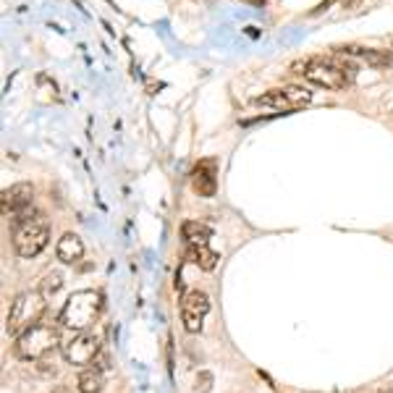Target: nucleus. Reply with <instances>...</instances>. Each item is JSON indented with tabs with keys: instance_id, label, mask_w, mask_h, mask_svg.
Masks as SVG:
<instances>
[{
	"instance_id": "obj_21",
	"label": "nucleus",
	"mask_w": 393,
	"mask_h": 393,
	"mask_svg": "<svg viewBox=\"0 0 393 393\" xmlns=\"http://www.w3.org/2000/svg\"><path fill=\"white\" fill-rule=\"evenodd\" d=\"M383 393H393V391H383Z\"/></svg>"
},
{
	"instance_id": "obj_5",
	"label": "nucleus",
	"mask_w": 393,
	"mask_h": 393,
	"mask_svg": "<svg viewBox=\"0 0 393 393\" xmlns=\"http://www.w3.org/2000/svg\"><path fill=\"white\" fill-rule=\"evenodd\" d=\"M55 346H58V325L55 323H37L16 339L13 352L24 362H37L48 352H52Z\"/></svg>"
},
{
	"instance_id": "obj_8",
	"label": "nucleus",
	"mask_w": 393,
	"mask_h": 393,
	"mask_svg": "<svg viewBox=\"0 0 393 393\" xmlns=\"http://www.w3.org/2000/svg\"><path fill=\"white\" fill-rule=\"evenodd\" d=\"M210 312V296L199 288H192L181 296V320L186 333H199L202 330V320Z\"/></svg>"
},
{
	"instance_id": "obj_6",
	"label": "nucleus",
	"mask_w": 393,
	"mask_h": 393,
	"mask_svg": "<svg viewBox=\"0 0 393 393\" xmlns=\"http://www.w3.org/2000/svg\"><path fill=\"white\" fill-rule=\"evenodd\" d=\"M252 103L288 113V110H299V108L312 103V92L304 90V87L288 84V87H278V90H270V92H265V94H257Z\"/></svg>"
},
{
	"instance_id": "obj_1",
	"label": "nucleus",
	"mask_w": 393,
	"mask_h": 393,
	"mask_svg": "<svg viewBox=\"0 0 393 393\" xmlns=\"http://www.w3.org/2000/svg\"><path fill=\"white\" fill-rule=\"evenodd\" d=\"M103 312V294L94 288L74 291L61 310V325L68 330H90Z\"/></svg>"
},
{
	"instance_id": "obj_16",
	"label": "nucleus",
	"mask_w": 393,
	"mask_h": 393,
	"mask_svg": "<svg viewBox=\"0 0 393 393\" xmlns=\"http://www.w3.org/2000/svg\"><path fill=\"white\" fill-rule=\"evenodd\" d=\"M61 286H63V275H61V273H48V275H45V281H42V286H39V291H42L45 296H50V294H58V291H61Z\"/></svg>"
},
{
	"instance_id": "obj_7",
	"label": "nucleus",
	"mask_w": 393,
	"mask_h": 393,
	"mask_svg": "<svg viewBox=\"0 0 393 393\" xmlns=\"http://www.w3.org/2000/svg\"><path fill=\"white\" fill-rule=\"evenodd\" d=\"M61 352H63L68 365L77 367L92 365L100 356V339L94 333H90V330H79L74 339L66 341L63 346H61Z\"/></svg>"
},
{
	"instance_id": "obj_14",
	"label": "nucleus",
	"mask_w": 393,
	"mask_h": 393,
	"mask_svg": "<svg viewBox=\"0 0 393 393\" xmlns=\"http://www.w3.org/2000/svg\"><path fill=\"white\" fill-rule=\"evenodd\" d=\"M181 236L186 239V244H208L212 239V228L208 223H199V221H186L181 225Z\"/></svg>"
},
{
	"instance_id": "obj_10",
	"label": "nucleus",
	"mask_w": 393,
	"mask_h": 393,
	"mask_svg": "<svg viewBox=\"0 0 393 393\" xmlns=\"http://www.w3.org/2000/svg\"><path fill=\"white\" fill-rule=\"evenodd\" d=\"M32 199H34V186L26 181H19L8 189H3V194H0L3 215H16L21 210L32 208Z\"/></svg>"
},
{
	"instance_id": "obj_13",
	"label": "nucleus",
	"mask_w": 393,
	"mask_h": 393,
	"mask_svg": "<svg viewBox=\"0 0 393 393\" xmlns=\"http://www.w3.org/2000/svg\"><path fill=\"white\" fill-rule=\"evenodd\" d=\"M186 260L194 262L199 270H215V265H218V252H212V249L208 247V244H189V249H186Z\"/></svg>"
},
{
	"instance_id": "obj_2",
	"label": "nucleus",
	"mask_w": 393,
	"mask_h": 393,
	"mask_svg": "<svg viewBox=\"0 0 393 393\" xmlns=\"http://www.w3.org/2000/svg\"><path fill=\"white\" fill-rule=\"evenodd\" d=\"M45 299H48V296H45L39 288L19 294V296L11 301L8 320H6V330L19 339L21 333L29 330V328H34L37 323H42V314L48 310V301Z\"/></svg>"
},
{
	"instance_id": "obj_11",
	"label": "nucleus",
	"mask_w": 393,
	"mask_h": 393,
	"mask_svg": "<svg viewBox=\"0 0 393 393\" xmlns=\"http://www.w3.org/2000/svg\"><path fill=\"white\" fill-rule=\"evenodd\" d=\"M339 50L346 52V55H356L365 63L375 66V68H385V66L393 63V50H375V48H359V45H346V48H339Z\"/></svg>"
},
{
	"instance_id": "obj_4",
	"label": "nucleus",
	"mask_w": 393,
	"mask_h": 393,
	"mask_svg": "<svg viewBox=\"0 0 393 393\" xmlns=\"http://www.w3.org/2000/svg\"><path fill=\"white\" fill-rule=\"evenodd\" d=\"M50 244V223L42 212H34L29 221L13 225V249L19 257H37Z\"/></svg>"
},
{
	"instance_id": "obj_15",
	"label": "nucleus",
	"mask_w": 393,
	"mask_h": 393,
	"mask_svg": "<svg viewBox=\"0 0 393 393\" xmlns=\"http://www.w3.org/2000/svg\"><path fill=\"white\" fill-rule=\"evenodd\" d=\"M103 385H105L103 372H100V370H94V367L81 370V375H79V380H77L79 393H100L103 391Z\"/></svg>"
},
{
	"instance_id": "obj_17",
	"label": "nucleus",
	"mask_w": 393,
	"mask_h": 393,
	"mask_svg": "<svg viewBox=\"0 0 393 393\" xmlns=\"http://www.w3.org/2000/svg\"><path fill=\"white\" fill-rule=\"evenodd\" d=\"M196 391L199 393L212 391V372H199V375H196Z\"/></svg>"
},
{
	"instance_id": "obj_3",
	"label": "nucleus",
	"mask_w": 393,
	"mask_h": 393,
	"mask_svg": "<svg viewBox=\"0 0 393 393\" xmlns=\"http://www.w3.org/2000/svg\"><path fill=\"white\" fill-rule=\"evenodd\" d=\"M296 74L307 79L314 87H325V90H343L349 87V77L346 71H354L352 66L341 63L336 58H310V61H299L291 66Z\"/></svg>"
},
{
	"instance_id": "obj_20",
	"label": "nucleus",
	"mask_w": 393,
	"mask_h": 393,
	"mask_svg": "<svg viewBox=\"0 0 393 393\" xmlns=\"http://www.w3.org/2000/svg\"><path fill=\"white\" fill-rule=\"evenodd\" d=\"M247 3H252V6H265V0H247Z\"/></svg>"
},
{
	"instance_id": "obj_9",
	"label": "nucleus",
	"mask_w": 393,
	"mask_h": 393,
	"mask_svg": "<svg viewBox=\"0 0 393 393\" xmlns=\"http://www.w3.org/2000/svg\"><path fill=\"white\" fill-rule=\"evenodd\" d=\"M192 189L199 196H215L218 189V160L205 157L192 168Z\"/></svg>"
},
{
	"instance_id": "obj_12",
	"label": "nucleus",
	"mask_w": 393,
	"mask_h": 393,
	"mask_svg": "<svg viewBox=\"0 0 393 393\" xmlns=\"http://www.w3.org/2000/svg\"><path fill=\"white\" fill-rule=\"evenodd\" d=\"M55 254L63 265H74L84 257V241L79 239L77 234H63L58 239V247H55Z\"/></svg>"
},
{
	"instance_id": "obj_18",
	"label": "nucleus",
	"mask_w": 393,
	"mask_h": 393,
	"mask_svg": "<svg viewBox=\"0 0 393 393\" xmlns=\"http://www.w3.org/2000/svg\"><path fill=\"white\" fill-rule=\"evenodd\" d=\"M330 3H333V0H323V3H320V6H317V8H314V11H312V16H314V13H323V11H328V6H330Z\"/></svg>"
},
{
	"instance_id": "obj_19",
	"label": "nucleus",
	"mask_w": 393,
	"mask_h": 393,
	"mask_svg": "<svg viewBox=\"0 0 393 393\" xmlns=\"http://www.w3.org/2000/svg\"><path fill=\"white\" fill-rule=\"evenodd\" d=\"M341 3H343V8H352V6H356L359 0H341Z\"/></svg>"
}]
</instances>
